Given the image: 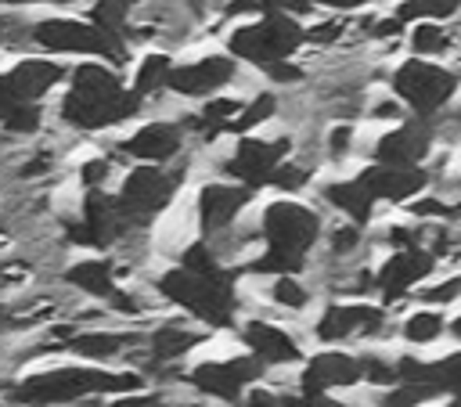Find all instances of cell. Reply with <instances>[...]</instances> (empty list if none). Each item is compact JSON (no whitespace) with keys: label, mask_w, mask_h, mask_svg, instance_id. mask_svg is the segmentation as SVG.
Returning a JSON list of instances; mask_svg holds the SVG:
<instances>
[{"label":"cell","mask_w":461,"mask_h":407,"mask_svg":"<svg viewBox=\"0 0 461 407\" xmlns=\"http://www.w3.org/2000/svg\"><path fill=\"white\" fill-rule=\"evenodd\" d=\"M144 115V101L130 90V79L104 61H79L68 72L65 90L50 104V119L58 130L72 137L104 133L126 126L130 119Z\"/></svg>","instance_id":"cell-1"},{"label":"cell","mask_w":461,"mask_h":407,"mask_svg":"<svg viewBox=\"0 0 461 407\" xmlns=\"http://www.w3.org/2000/svg\"><path fill=\"white\" fill-rule=\"evenodd\" d=\"M140 389H148V378L137 367H97L68 360L25 371L4 400L14 407H83L90 400H112Z\"/></svg>","instance_id":"cell-2"},{"label":"cell","mask_w":461,"mask_h":407,"mask_svg":"<svg viewBox=\"0 0 461 407\" xmlns=\"http://www.w3.org/2000/svg\"><path fill=\"white\" fill-rule=\"evenodd\" d=\"M259 241L263 249L241 267L252 277H281L299 274L310 263V252L324 238V220L313 205L299 198H274L259 209Z\"/></svg>","instance_id":"cell-3"},{"label":"cell","mask_w":461,"mask_h":407,"mask_svg":"<svg viewBox=\"0 0 461 407\" xmlns=\"http://www.w3.org/2000/svg\"><path fill=\"white\" fill-rule=\"evenodd\" d=\"M155 292L166 299V306H176L184 317L198 321L209 331L220 328H238L241 321V288H238V274L227 267L220 274H194L180 263H169L166 270H158L151 277Z\"/></svg>","instance_id":"cell-4"},{"label":"cell","mask_w":461,"mask_h":407,"mask_svg":"<svg viewBox=\"0 0 461 407\" xmlns=\"http://www.w3.org/2000/svg\"><path fill=\"white\" fill-rule=\"evenodd\" d=\"M29 43L32 54H47V58H83V61H104L112 68L133 61V47L122 36H112L97 29L90 18H72V14H32Z\"/></svg>","instance_id":"cell-5"},{"label":"cell","mask_w":461,"mask_h":407,"mask_svg":"<svg viewBox=\"0 0 461 407\" xmlns=\"http://www.w3.org/2000/svg\"><path fill=\"white\" fill-rule=\"evenodd\" d=\"M306 47V25L292 14H263L241 25H230L223 36V50L256 72L277 61H292L295 50Z\"/></svg>","instance_id":"cell-6"},{"label":"cell","mask_w":461,"mask_h":407,"mask_svg":"<svg viewBox=\"0 0 461 407\" xmlns=\"http://www.w3.org/2000/svg\"><path fill=\"white\" fill-rule=\"evenodd\" d=\"M184 180H187V158L176 166H130L115 187V198L137 227L151 231L155 220L180 202Z\"/></svg>","instance_id":"cell-7"},{"label":"cell","mask_w":461,"mask_h":407,"mask_svg":"<svg viewBox=\"0 0 461 407\" xmlns=\"http://www.w3.org/2000/svg\"><path fill=\"white\" fill-rule=\"evenodd\" d=\"M389 86L414 119L432 122L454 101V94L461 86V72L447 68L439 61H429V58H403L389 72Z\"/></svg>","instance_id":"cell-8"},{"label":"cell","mask_w":461,"mask_h":407,"mask_svg":"<svg viewBox=\"0 0 461 407\" xmlns=\"http://www.w3.org/2000/svg\"><path fill=\"white\" fill-rule=\"evenodd\" d=\"M292 155H295V137L292 133H274V137L249 133V137H238L223 155H212L209 169L220 180H234L249 191H259V187L270 184L274 169L281 162H288Z\"/></svg>","instance_id":"cell-9"},{"label":"cell","mask_w":461,"mask_h":407,"mask_svg":"<svg viewBox=\"0 0 461 407\" xmlns=\"http://www.w3.org/2000/svg\"><path fill=\"white\" fill-rule=\"evenodd\" d=\"M263 375H267V367L252 353L205 357V360H194L187 367L184 385L202 400H216L223 407H238L245 400V393L263 382Z\"/></svg>","instance_id":"cell-10"},{"label":"cell","mask_w":461,"mask_h":407,"mask_svg":"<svg viewBox=\"0 0 461 407\" xmlns=\"http://www.w3.org/2000/svg\"><path fill=\"white\" fill-rule=\"evenodd\" d=\"M187 130L173 115H155L133 126L126 137H119L112 148L130 166H173L187 158Z\"/></svg>","instance_id":"cell-11"},{"label":"cell","mask_w":461,"mask_h":407,"mask_svg":"<svg viewBox=\"0 0 461 407\" xmlns=\"http://www.w3.org/2000/svg\"><path fill=\"white\" fill-rule=\"evenodd\" d=\"M238 79H241V61L227 50H209L202 58L173 65V76H169L166 90L184 104H191V101L202 104V101L220 97L223 90H230Z\"/></svg>","instance_id":"cell-12"},{"label":"cell","mask_w":461,"mask_h":407,"mask_svg":"<svg viewBox=\"0 0 461 407\" xmlns=\"http://www.w3.org/2000/svg\"><path fill=\"white\" fill-rule=\"evenodd\" d=\"M252 194L256 191H249V187H241L234 180H220V176L198 184V191H194V213H198L202 238L209 241V238L227 234L230 227H238L245 220V209L252 205Z\"/></svg>","instance_id":"cell-13"},{"label":"cell","mask_w":461,"mask_h":407,"mask_svg":"<svg viewBox=\"0 0 461 407\" xmlns=\"http://www.w3.org/2000/svg\"><path fill=\"white\" fill-rule=\"evenodd\" d=\"M364 382V360L357 353L346 349H321L313 357H306L299 378H295V393L306 400V407L321 396H331L335 389H349Z\"/></svg>","instance_id":"cell-14"},{"label":"cell","mask_w":461,"mask_h":407,"mask_svg":"<svg viewBox=\"0 0 461 407\" xmlns=\"http://www.w3.org/2000/svg\"><path fill=\"white\" fill-rule=\"evenodd\" d=\"M238 342L245 346V353H252L263 367H292V364H306L303 342L277 321L263 317V313H245L238 321Z\"/></svg>","instance_id":"cell-15"},{"label":"cell","mask_w":461,"mask_h":407,"mask_svg":"<svg viewBox=\"0 0 461 407\" xmlns=\"http://www.w3.org/2000/svg\"><path fill=\"white\" fill-rule=\"evenodd\" d=\"M72 65H65L61 58H47V54H29L18 58L7 72H0V86L7 90L11 104H32V101H47V94L61 83H68Z\"/></svg>","instance_id":"cell-16"},{"label":"cell","mask_w":461,"mask_h":407,"mask_svg":"<svg viewBox=\"0 0 461 407\" xmlns=\"http://www.w3.org/2000/svg\"><path fill=\"white\" fill-rule=\"evenodd\" d=\"M385 328V310L375 303H328L321 317L313 321V339L324 346L349 342V339H371Z\"/></svg>","instance_id":"cell-17"},{"label":"cell","mask_w":461,"mask_h":407,"mask_svg":"<svg viewBox=\"0 0 461 407\" xmlns=\"http://www.w3.org/2000/svg\"><path fill=\"white\" fill-rule=\"evenodd\" d=\"M432 270H436V256H432L425 245L389 252V256L375 267V292L382 295V303H396V299H403L411 288H418Z\"/></svg>","instance_id":"cell-18"},{"label":"cell","mask_w":461,"mask_h":407,"mask_svg":"<svg viewBox=\"0 0 461 407\" xmlns=\"http://www.w3.org/2000/svg\"><path fill=\"white\" fill-rule=\"evenodd\" d=\"M144 346V331H126V328H79L68 342L65 353L83 360V364H97L108 367L115 360H130L133 349Z\"/></svg>","instance_id":"cell-19"},{"label":"cell","mask_w":461,"mask_h":407,"mask_svg":"<svg viewBox=\"0 0 461 407\" xmlns=\"http://www.w3.org/2000/svg\"><path fill=\"white\" fill-rule=\"evenodd\" d=\"M432 155V122L403 119L371 144V158L382 166H425Z\"/></svg>","instance_id":"cell-20"},{"label":"cell","mask_w":461,"mask_h":407,"mask_svg":"<svg viewBox=\"0 0 461 407\" xmlns=\"http://www.w3.org/2000/svg\"><path fill=\"white\" fill-rule=\"evenodd\" d=\"M357 180L367 187V194L375 202L411 205L429 187V169L425 166H382V162H371V166H364L357 173Z\"/></svg>","instance_id":"cell-21"},{"label":"cell","mask_w":461,"mask_h":407,"mask_svg":"<svg viewBox=\"0 0 461 407\" xmlns=\"http://www.w3.org/2000/svg\"><path fill=\"white\" fill-rule=\"evenodd\" d=\"M58 277L65 288H72L76 295H86L94 303H108L122 285V270L112 256H79V259L65 263Z\"/></svg>","instance_id":"cell-22"},{"label":"cell","mask_w":461,"mask_h":407,"mask_svg":"<svg viewBox=\"0 0 461 407\" xmlns=\"http://www.w3.org/2000/svg\"><path fill=\"white\" fill-rule=\"evenodd\" d=\"M321 198H324L335 213H342L349 223H357V227H367V223H371V216H375V205H378L357 176L321 184Z\"/></svg>","instance_id":"cell-23"},{"label":"cell","mask_w":461,"mask_h":407,"mask_svg":"<svg viewBox=\"0 0 461 407\" xmlns=\"http://www.w3.org/2000/svg\"><path fill=\"white\" fill-rule=\"evenodd\" d=\"M173 54L169 50H144L137 61H133V72H130V90L148 104L151 97L166 94L169 86V76H173Z\"/></svg>","instance_id":"cell-24"},{"label":"cell","mask_w":461,"mask_h":407,"mask_svg":"<svg viewBox=\"0 0 461 407\" xmlns=\"http://www.w3.org/2000/svg\"><path fill=\"white\" fill-rule=\"evenodd\" d=\"M47 119H50V104L47 101H32V104H14L4 119H0V130L14 140H40L47 133Z\"/></svg>","instance_id":"cell-25"},{"label":"cell","mask_w":461,"mask_h":407,"mask_svg":"<svg viewBox=\"0 0 461 407\" xmlns=\"http://www.w3.org/2000/svg\"><path fill=\"white\" fill-rule=\"evenodd\" d=\"M277 115H281V97H277V90L263 86V90H256V94L245 97V108H241V115L230 122V133H234V137H249L256 126H267V122H274ZM230 133H227V137H230Z\"/></svg>","instance_id":"cell-26"},{"label":"cell","mask_w":461,"mask_h":407,"mask_svg":"<svg viewBox=\"0 0 461 407\" xmlns=\"http://www.w3.org/2000/svg\"><path fill=\"white\" fill-rule=\"evenodd\" d=\"M263 299H267L274 310L303 313V310L313 303V292H310V285H306L299 274H281V277H267Z\"/></svg>","instance_id":"cell-27"},{"label":"cell","mask_w":461,"mask_h":407,"mask_svg":"<svg viewBox=\"0 0 461 407\" xmlns=\"http://www.w3.org/2000/svg\"><path fill=\"white\" fill-rule=\"evenodd\" d=\"M407 47L414 58H439L454 47V32L443 25V22H418L407 29Z\"/></svg>","instance_id":"cell-28"},{"label":"cell","mask_w":461,"mask_h":407,"mask_svg":"<svg viewBox=\"0 0 461 407\" xmlns=\"http://www.w3.org/2000/svg\"><path fill=\"white\" fill-rule=\"evenodd\" d=\"M443 331H447V317H443L439 310H432V306H421V310L407 313L403 324H400V335H403V342H411V346H429V342H436Z\"/></svg>","instance_id":"cell-29"},{"label":"cell","mask_w":461,"mask_h":407,"mask_svg":"<svg viewBox=\"0 0 461 407\" xmlns=\"http://www.w3.org/2000/svg\"><path fill=\"white\" fill-rule=\"evenodd\" d=\"M461 11V0H400L393 14L411 29L418 22H447Z\"/></svg>","instance_id":"cell-30"},{"label":"cell","mask_w":461,"mask_h":407,"mask_svg":"<svg viewBox=\"0 0 461 407\" xmlns=\"http://www.w3.org/2000/svg\"><path fill=\"white\" fill-rule=\"evenodd\" d=\"M133 11H137V0H94L90 4V22L112 36H122L126 40V29L133 22Z\"/></svg>","instance_id":"cell-31"},{"label":"cell","mask_w":461,"mask_h":407,"mask_svg":"<svg viewBox=\"0 0 461 407\" xmlns=\"http://www.w3.org/2000/svg\"><path fill=\"white\" fill-rule=\"evenodd\" d=\"M313 169H317V162H306V158L292 155L288 162H281V166L274 169V176H270L267 187L281 191V198H292V194H299V191L313 180Z\"/></svg>","instance_id":"cell-32"},{"label":"cell","mask_w":461,"mask_h":407,"mask_svg":"<svg viewBox=\"0 0 461 407\" xmlns=\"http://www.w3.org/2000/svg\"><path fill=\"white\" fill-rule=\"evenodd\" d=\"M425 382L439 396H461V349H454V353H447L439 360H429Z\"/></svg>","instance_id":"cell-33"},{"label":"cell","mask_w":461,"mask_h":407,"mask_svg":"<svg viewBox=\"0 0 461 407\" xmlns=\"http://www.w3.org/2000/svg\"><path fill=\"white\" fill-rule=\"evenodd\" d=\"M357 148V126L353 122H331L324 130V140H321V155L328 162H346Z\"/></svg>","instance_id":"cell-34"},{"label":"cell","mask_w":461,"mask_h":407,"mask_svg":"<svg viewBox=\"0 0 461 407\" xmlns=\"http://www.w3.org/2000/svg\"><path fill=\"white\" fill-rule=\"evenodd\" d=\"M324 245H328V256L331 259H349L364 245V227H357L349 220L346 223H335L331 231H324Z\"/></svg>","instance_id":"cell-35"},{"label":"cell","mask_w":461,"mask_h":407,"mask_svg":"<svg viewBox=\"0 0 461 407\" xmlns=\"http://www.w3.org/2000/svg\"><path fill=\"white\" fill-rule=\"evenodd\" d=\"M349 29H353L349 14H328V18L313 22V25H306V43H313V47H335L339 40H346Z\"/></svg>","instance_id":"cell-36"},{"label":"cell","mask_w":461,"mask_h":407,"mask_svg":"<svg viewBox=\"0 0 461 407\" xmlns=\"http://www.w3.org/2000/svg\"><path fill=\"white\" fill-rule=\"evenodd\" d=\"M439 393L432 385H414V382H396L393 389H385V407H421L429 400H436Z\"/></svg>","instance_id":"cell-37"},{"label":"cell","mask_w":461,"mask_h":407,"mask_svg":"<svg viewBox=\"0 0 461 407\" xmlns=\"http://www.w3.org/2000/svg\"><path fill=\"white\" fill-rule=\"evenodd\" d=\"M364 382L371 385H382V389H393L400 382L396 375V360H385V357H375V353H364Z\"/></svg>","instance_id":"cell-38"},{"label":"cell","mask_w":461,"mask_h":407,"mask_svg":"<svg viewBox=\"0 0 461 407\" xmlns=\"http://www.w3.org/2000/svg\"><path fill=\"white\" fill-rule=\"evenodd\" d=\"M259 76L270 83V86H299L306 79V68L299 61H277V65H267L259 68Z\"/></svg>","instance_id":"cell-39"},{"label":"cell","mask_w":461,"mask_h":407,"mask_svg":"<svg viewBox=\"0 0 461 407\" xmlns=\"http://www.w3.org/2000/svg\"><path fill=\"white\" fill-rule=\"evenodd\" d=\"M407 213H411L414 220H447V216H454L457 209L447 205V202H439V198H432V194H421V198H414V202L407 205Z\"/></svg>","instance_id":"cell-40"},{"label":"cell","mask_w":461,"mask_h":407,"mask_svg":"<svg viewBox=\"0 0 461 407\" xmlns=\"http://www.w3.org/2000/svg\"><path fill=\"white\" fill-rule=\"evenodd\" d=\"M403 101L396 97V94H385V97H375L371 104H367V119H375V122H396V119H403Z\"/></svg>","instance_id":"cell-41"},{"label":"cell","mask_w":461,"mask_h":407,"mask_svg":"<svg viewBox=\"0 0 461 407\" xmlns=\"http://www.w3.org/2000/svg\"><path fill=\"white\" fill-rule=\"evenodd\" d=\"M457 295H461V274H457V277H447V281H439V285H432V288H425V292H421V299H425L429 306L454 303Z\"/></svg>","instance_id":"cell-42"},{"label":"cell","mask_w":461,"mask_h":407,"mask_svg":"<svg viewBox=\"0 0 461 407\" xmlns=\"http://www.w3.org/2000/svg\"><path fill=\"white\" fill-rule=\"evenodd\" d=\"M238 407H288L285 403V396H281V389H274V385H256V389H249L245 393V400L238 403Z\"/></svg>","instance_id":"cell-43"},{"label":"cell","mask_w":461,"mask_h":407,"mask_svg":"<svg viewBox=\"0 0 461 407\" xmlns=\"http://www.w3.org/2000/svg\"><path fill=\"white\" fill-rule=\"evenodd\" d=\"M313 4L324 7V11H331V14H349V11H360V7H367L375 0H313Z\"/></svg>","instance_id":"cell-44"},{"label":"cell","mask_w":461,"mask_h":407,"mask_svg":"<svg viewBox=\"0 0 461 407\" xmlns=\"http://www.w3.org/2000/svg\"><path fill=\"white\" fill-rule=\"evenodd\" d=\"M72 4H83V0H0V7H11V11H22V7H72Z\"/></svg>","instance_id":"cell-45"},{"label":"cell","mask_w":461,"mask_h":407,"mask_svg":"<svg viewBox=\"0 0 461 407\" xmlns=\"http://www.w3.org/2000/svg\"><path fill=\"white\" fill-rule=\"evenodd\" d=\"M310 407H353V403H346V400H335V396H321V400H313Z\"/></svg>","instance_id":"cell-46"},{"label":"cell","mask_w":461,"mask_h":407,"mask_svg":"<svg viewBox=\"0 0 461 407\" xmlns=\"http://www.w3.org/2000/svg\"><path fill=\"white\" fill-rule=\"evenodd\" d=\"M447 331H450V335H454V339L461 342V313H457V317H450V324H447Z\"/></svg>","instance_id":"cell-47"},{"label":"cell","mask_w":461,"mask_h":407,"mask_svg":"<svg viewBox=\"0 0 461 407\" xmlns=\"http://www.w3.org/2000/svg\"><path fill=\"white\" fill-rule=\"evenodd\" d=\"M443 407H461V396H450V403H443Z\"/></svg>","instance_id":"cell-48"},{"label":"cell","mask_w":461,"mask_h":407,"mask_svg":"<svg viewBox=\"0 0 461 407\" xmlns=\"http://www.w3.org/2000/svg\"><path fill=\"white\" fill-rule=\"evenodd\" d=\"M202 4H216V7H220V4H223V0H202Z\"/></svg>","instance_id":"cell-49"},{"label":"cell","mask_w":461,"mask_h":407,"mask_svg":"<svg viewBox=\"0 0 461 407\" xmlns=\"http://www.w3.org/2000/svg\"><path fill=\"white\" fill-rule=\"evenodd\" d=\"M457 122H461V108H457Z\"/></svg>","instance_id":"cell-50"}]
</instances>
